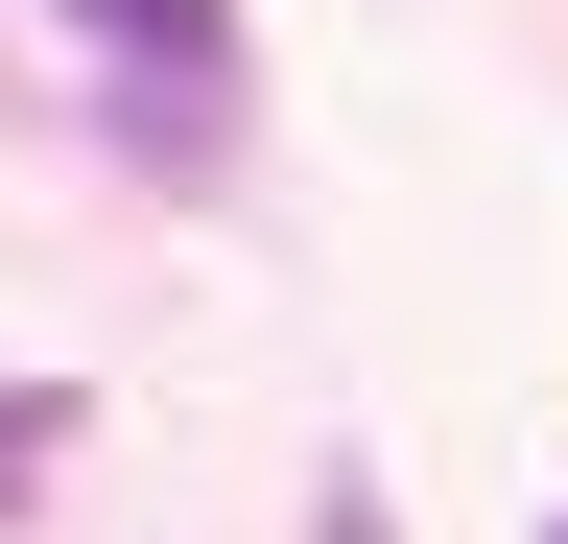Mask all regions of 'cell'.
<instances>
[{
    "label": "cell",
    "mask_w": 568,
    "mask_h": 544,
    "mask_svg": "<svg viewBox=\"0 0 568 544\" xmlns=\"http://www.w3.org/2000/svg\"><path fill=\"white\" fill-rule=\"evenodd\" d=\"M71 48H119L166 143H237V0H48Z\"/></svg>",
    "instance_id": "1"
},
{
    "label": "cell",
    "mask_w": 568,
    "mask_h": 544,
    "mask_svg": "<svg viewBox=\"0 0 568 544\" xmlns=\"http://www.w3.org/2000/svg\"><path fill=\"white\" fill-rule=\"evenodd\" d=\"M48 450H71V402L24 379V402H0V521H24V497H48Z\"/></svg>",
    "instance_id": "2"
},
{
    "label": "cell",
    "mask_w": 568,
    "mask_h": 544,
    "mask_svg": "<svg viewBox=\"0 0 568 544\" xmlns=\"http://www.w3.org/2000/svg\"><path fill=\"white\" fill-rule=\"evenodd\" d=\"M308 544H403V521H379V497H355V473H332V497H308Z\"/></svg>",
    "instance_id": "3"
},
{
    "label": "cell",
    "mask_w": 568,
    "mask_h": 544,
    "mask_svg": "<svg viewBox=\"0 0 568 544\" xmlns=\"http://www.w3.org/2000/svg\"><path fill=\"white\" fill-rule=\"evenodd\" d=\"M545 544H568V521H545Z\"/></svg>",
    "instance_id": "4"
}]
</instances>
